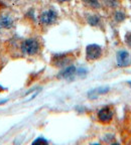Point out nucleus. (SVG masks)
<instances>
[{"label": "nucleus", "mask_w": 131, "mask_h": 145, "mask_svg": "<svg viewBox=\"0 0 131 145\" xmlns=\"http://www.w3.org/2000/svg\"><path fill=\"white\" fill-rule=\"evenodd\" d=\"M33 143L35 144V143H48V142H47L45 140H43V139H37V140H35Z\"/></svg>", "instance_id": "13"}, {"label": "nucleus", "mask_w": 131, "mask_h": 145, "mask_svg": "<svg viewBox=\"0 0 131 145\" xmlns=\"http://www.w3.org/2000/svg\"><path fill=\"white\" fill-rule=\"evenodd\" d=\"M129 63V54L126 50H119L117 52V65L119 67H126Z\"/></svg>", "instance_id": "6"}, {"label": "nucleus", "mask_w": 131, "mask_h": 145, "mask_svg": "<svg viewBox=\"0 0 131 145\" xmlns=\"http://www.w3.org/2000/svg\"><path fill=\"white\" fill-rule=\"evenodd\" d=\"M128 84H129V85H130V86H131V82H129V83H128Z\"/></svg>", "instance_id": "17"}, {"label": "nucleus", "mask_w": 131, "mask_h": 145, "mask_svg": "<svg viewBox=\"0 0 131 145\" xmlns=\"http://www.w3.org/2000/svg\"><path fill=\"white\" fill-rule=\"evenodd\" d=\"M115 19L117 21H122V20H124L125 19V14L124 13H122V12H120V11H117L115 13Z\"/></svg>", "instance_id": "11"}, {"label": "nucleus", "mask_w": 131, "mask_h": 145, "mask_svg": "<svg viewBox=\"0 0 131 145\" xmlns=\"http://www.w3.org/2000/svg\"><path fill=\"white\" fill-rule=\"evenodd\" d=\"M2 90H3V88H2V87H0V92H1Z\"/></svg>", "instance_id": "16"}, {"label": "nucleus", "mask_w": 131, "mask_h": 145, "mask_svg": "<svg viewBox=\"0 0 131 145\" xmlns=\"http://www.w3.org/2000/svg\"><path fill=\"white\" fill-rule=\"evenodd\" d=\"M84 2L86 3L88 6L92 7V8H99L100 3L98 0H83Z\"/></svg>", "instance_id": "10"}, {"label": "nucleus", "mask_w": 131, "mask_h": 145, "mask_svg": "<svg viewBox=\"0 0 131 145\" xmlns=\"http://www.w3.org/2000/svg\"><path fill=\"white\" fill-rule=\"evenodd\" d=\"M125 41H126V43L129 46H131V32H128V33L125 35Z\"/></svg>", "instance_id": "12"}, {"label": "nucleus", "mask_w": 131, "mask_h": 145, "mask_svg": "<svg viewBox=\"0 0 131 145\" xmlns=\"http://www.w3.org/2000/svg\"><path fill=\"white\" fill-rule=\"evenodd\" d=\"M58 1H61V2H63V1H68V0H58Z\"/></svg>", "instance_id": "15"}, {"label": "nucleus", "mask_w": 131, "mask_h": 145, "mask_svg": "<svg viewBox=\"0 0 131 145\" xmlns=\"http://www.w3.org/2000/svg\"><path fill=\"white\" fill-rule=\"evenodd\" d=\"M104 1L107 3H109V4H112V3H115L117 0H104Z\"/></svg>", "instance_id": "14"}, {"label": "nucleus", "mask_w": 131, "mask_h": 145, "mask_svg": "<svg viewBox=\"0 0 131 145\" xmlns=\"http://www.w3.org/2000/svg\"><path fill=\"white\" fill-rule=\"evenodd\" d=\"M88 22L89 24L93 25V26H96L100 23V18L98 15H90L88 17Z\"/></svg>", "instance_id": "9"}, {"label": "nucleus", "mask_w": 131, "mask_h": 145, "mask_svg": "<svg viewBox=\"0 0 131 145\" xmlns=\"http://www.w3.org/2000/svg\"><path fill=\"white\" fill-rule=\"evenodd\" d=\"M98 118L99 120L103 123H108L112 120L113 118V110L111 109V107H104L102 108L99 112H98Z\"/></svg>", "instance_id": "5"}, {"label": "nucleus", "mask_w": 131, "mask_h": 145, "mask_svg": "<svg viewBox=\"0 0 131 145\" xmlns=\"http://www.w3.org/2000/svg\"><path fill=\"white\" fill-rule=\"evenodd\" d=\"M70 57H67L66 54H58L54 57L52 63L56 67H65L70 63Z\"/></svg>", "instance_id": "7"}, {"label": "nucleus", "mask_w": 131, "mask_h": 145, "mask_svg": "<svg viewBox=\"0 0 131 145\" xmlns=\"http://www.w3.org/2000/svg\"><path fill=\"white\" fill-rule=\"evenodd\" d=\"M10 1H14V0H10Z\"/></svg>", "instance_id": "18"}, {"label": "nucleus", "mask_w": 131, "mask_h": 145, "mask_svg": "<svg viewBox=\"0 0 131 145\" xmlns=\"http://www.w3.org/2000/svg\"><path fill=\"white\" fill-rule=\"evenodd\" d=\"M58 19V12L52 8L47 9L39 16V21L43 25H50Z\"/></svg>", "instance_id": "2"}, {"label": "nucleus", "mask_w": 131, "mask_h": 145, "mask_svg": "<svg viewBox=\"0 0 131 145\" xmlns=\"http://www.w3.org/2000/svg\"><path fill=\"white\" fill-rule=\"evenodd\" d=\"M102 54V48L98 44H89L86 48V57L88 61L98 59Z\"/></svg>", "instance_id": "3"}, {"label": "nucleus", "mask_w": 131, "mask_h": 145, "mask_svg": "<svg viewBox=\"0 0 131 145\" xmlns=\"http://www.w3.org/2000/svg\"><path fill=\"white\" fill-rule=\"evenodd\" d=\"M14 26V18L9 14H2L0 16V31L9 30Z\"/></svg>", "instance_id": "4"}, {"label": "nucleus", "mask_w": 131, "mask_h": 145, "mask_svg": "<svg viewBox=\"0 0 131 145\" xmlns=\"http://www.w3.org/2000/svg\"><path fill=\"white\" fill-rule=\"evenodd\" d=\"M21 50L27 56L36 54L39 50V43L35 39H27L21 44Z\"/></svg>", "instance_id": "1"}, {"label": "nucleus", "mask_w": 131, "mask_h": 145, "mask_svg": "<svg viewBox=\"0 0 131 145\" xmlns=\"http://www.w3.org/2000/svg\"><path fill=\"white\" fill-rule=\"evenodd\" d=\"M76 72V68L74 66H69L68 68H66L63 72L59 75V78H62V79H69L72 76L75 75Z\"/></svg>", "instance_id": "8"}]
</instances>
